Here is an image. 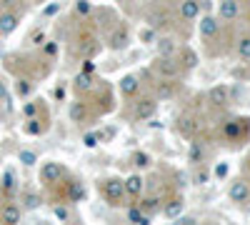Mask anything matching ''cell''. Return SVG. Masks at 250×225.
<instances>
[{
  "instance_id": "27",
  "label": "cell",
  "mask_w": 250,
  "mask_h": 225,
  "mask_svg": "<svg viewBox=\"0 0 250 225\" xmlns=\"http://www.w3.org/2000/svg\"><path fill=\"white\" fill-rule=\"evenodd\" d=\"M23 203H25V210H35V208L40 205V195H35V193H25Z\"/></svg>"
},
{
  "instance_id": "4",
  "label": "cell",
  "mask_w": 250,
  "mask_h": 225,
  "mask_svg": "<svg viewBox=\"0 0 250 225\" xmlns=\"http://www.w3.org/2000/svg\"><path fill=\"white\" fill-rule=\"evenodd\" d=\"M223 135L225 140H230V143H238L248 135V120L245 118H238V120H228L225 123V128H223Z\"/></svg>"
},
{
  "instance_id": "17",
  "label": "cell",
  "mask_w": 250,
  "mask_h": 225,
  "mask_svg": "<svg viewBox=\"0 0 250 225\" xmlns=\"http://www.w3.org/2000/svg\"><path fill=\"white\" fill-rule=\"evenodd\" d=\"M18 28V15L15 13H3L0 15V35H10Z\"/></svg>"
},
{
  "instance_id": "18",
  "label": "cell",
  "mask_w": 250,
  "mask_h": 225,
  "mask_svg": "<svg viewBox=\"0 0 250 225\" xmlns=\"http://www.w3.org/2000/svg\"><path fill=\"white\" fill-rule=\"evenodd\" d=\"M93 73H85V70H83V73H78L75 75V90L78 93H88V90H93Z\"/></svg>"
},
{
  "instance_id": "42",
  "label": "cell",
  "mask_w": 250,
  "mask_h": 225,
  "mask_svg": "<svg viewBox=\"0 0 250 225\" xmlns=\"http://www.w3.org/2000/svg\"><path fill=\"white\" fill-rule=\"evenodd\" d=\"M215 173H218V175H220V178H223V175H225V173H228V168H225V165H220V168H218V170H215Z\"/></svg>"
},
{
  "instance_id": "30",
  "label": "cell",
  "mask_w": 250,
  "mask_h": 225,
  "mask_svg": "<svg viewBox=\"0 0 250 225\" xmlns=\"http://www.w3.org/2000/svg\"><path fill=\"white\" fill-rule=\"evenodd\" d=\"M38 123H40V120H35V118H30V120H28V125H25V133H28V135H38L40 130H43V128L38 125Z\"/></svg>"
},
{
  "instance_id": "41",
  "label": "cell",
  "mask_w": 250,
  "mask_h": 225,
  "mask_svg": "<svg viewBox=\"0 0 250 225\" xmlns=\"http://www.w3.org/2000/svg\"><path fill=\"white\" fill-rule=\"evenodd\" d=\"M45 50H48V55H55V53H58V45H55V43H50Z\"/></svg>"
},
{
  "instance_id": "21",
  "label": "cell",
  "mask_w": 250,
  "mask_h": 225,
  "mask_svg": "<svg viewBox=\"0 0 250 225\" xmlns=\"http://www.w3.org/2000/svg\"><path fill=\"white\" fill-rule=\"evenodd\" d=\"M85 115H88V105L83 103V100H75V103L70 105V120L73 123H83Z\"/></svg>"
},
{
  "instance_id": "1",
  "label": "cell",
  "mask_w": 250,
  "mask_h": 225,
  "mask_svg": "<svg viewBox=\"0 0 250 225\" xmlns=\"http://www.w3.org/2000/svg\"><path fill=\"white\" fill-rule=\"evenodd\" d=\"M100 195L105 198V203H110V205H123L125 200V180L120 178H108L100 183Z\"/></svg>"
},
{
  "instance_id": "7",
  "label": "cell",
  "mask_w": 250,
  "mask_h": 225,
  "mask_svg": "<svg viewBox=\"0 0 250 225\" xmlns=\"http://www.w3.org/2000/svg\"><path fill=\"white\" fill-rule=\"evenodd\" d=\"M208 100H210V105L215 108H225L228 103H230V88L228 85H213L210 90H208Z\"/></svg>"
},
{
  "instance_id": "12",
  "label": "cell",
  "mask_w": 250,
  "mask_h": 225,
  "mask_svg": "<svg viewBox=\"0 0 250 225\" xmlns=\"http://www.w3.org/2000/svg\"><path fill=\"white\" fill-rule=\"evenodd\" d=\"M120 93H123L125 98H135V95L140 93V80H138V75H125V78L120 80Z\"/></svg>"
},
{
  "instance_id": "2",
  "label": "cell",
  "mask_w": 250,
  "mask_h": 225,
  "mask_svg": "<svg viewBox=\"0 0 250 225\" xmlns=\"http://www.w3.org/2000/svg\"><path fill=\"white\" fill-rule=\"evenodd\" d=\"M153 70H155L160 78H180L183 65L178 63L173 55H158V58L153 60Z\"/></svg>"
},
{
  "instance_id": "9",
  "label": "cell",
  "mask_w": 250,
  "mask_h": 225,
  "mask_svg": "<svg viewBox=\"0 0 250 225\" xmlns=\"http://www.w3.org/2000/svg\"><path fill=\"white\" fill-rule=\"evenodd\" d=\"M128 43H130V35H128V30H125L123 25H118V28L108 35V45H110L113 50H123V48H128Z\"/></svg>"
},
{
  "instance_id": "25",
  "label": "cell",
  "mask_w": 250,
  "mask_h": 225,
  "mask_svg": "<svg viewBox=\"0 0 250 225\" xmlns=\"http://www.w3.org/2000/svg\"><path fill=\"white\" fill-rule=\"evenodd\" d=\"M180 130L188 135V138H193L198 130H200V125H198V120H190V118H183L180 120Z\"/></svg>"
},
{
  "instance_id": "16",
  "label": "cell",
  "mask_w": 250,
  "mask_h": 225,
  "mask_svg": "<svg viewBox=\"0 0 250 225\" xmlns=\"http://www.w3.org/2000/svg\"><path fill=\"white\" fill-rule=\"evenodd\" d=\"M180 15H183V20H195L200 15V3L198 0H183L180 3Z\"/></svg>"
},
{
  "instance_id": "34",
  "label": "cell",
  "mask_w": 250,
  "mask_h": 225,
  "mask_svg": "<svg viewBox=\"0 0 250 225\" xmlns=\"http://www.w3.org/2000/svg\"><path fill=\"white\" fill-rule=\"evenodd\" d=\"M18 93L20 95H28L30 93V83H28V80H20V83H18Z\"/></svg>"
},
{
  "instance_id": "35",
  "label": "cell",
  "mask_w": 250,
  "mask_h": 225,
  "mask_svg": "<svg viewBox=\"0 0 250 225\" xmlns=\"http://www.w3.org/2000/svg\"><path fill=\"white\" fill-rule=\"evenodd\" d=\"M83 143H85L88 148H95V145H98V135H95V133H93V135H85V138H83Z\"/></svg>"
},
{
  "instance_id": "23",
  "label": "cell",
  "mask_w": 250,
  "mask_h": 225,
  "mask_svg": "<svg viewBox=\"0 0 250 225\" xmlns=\"http://www.w3.org/2000/svg\"><path fill=\"white\" fill-rule=\"evenodd\" d=\"M178 63L183 65V70H190V68L198 65V55H195L193 50H188V48H185V50L180 53V60H178Z\"/></svg>"
},
{
  "instance_id": "43",
  "label": "cell",
  "mask_w": 250,
  "mask_h": 225,
  "mask_svg": "<svg viewBox=\"0 0 250 225\" xmlns=\"http://www.w3.org/2000/svg\"><path fill=\"white\" fill-rule=\"evenodd\" d=\"M3 205H5V198H3V190H0V210H3Z\"/></svg>"
},
{
  "instance_id": "3",
  "label": "cell",
  "mask_w": 250,
  "mask_h": 225,
  "mask_svg": "<svg viewBox=\"0 0 250 225\" xmlns=\"http://www.w3.org/2000/svg\"><path fill=\"white\" fill-rule=\"evenodd\" d=\"M158 113V98H140L135 100V108H133V120H150Z\"/></svg>"
},
{
  "instance_id": "38",
  "label": "cell",
  "mask_w": 250,
  "mask_h": 225,
  "mask_svg": "<svg viewBox=\"0 0 250 225\" xmlns=\"http://www.w3.org/2000/svg\"><path fill=\"white\" fill-rule=\"evenodd\" d=\"M83 70H85V73H95V63H93V60H85V65H83Z\"/></svg>"
},
{
  "instance_id": "10",
  "label": "cell",
  "mask_w": 250,
  "mask_h": 225,
  "mask_svg": "<svg viewBox=\"0 0 250 225\" xmlns=\"http://www.w3.org/2000/svg\"><path fill=\"white\" fill-rule=\"evenodd\" d=\"M20 218H23V208L15 205V203H5L3 210H0V223L15 225V223H20Z\"/></svg>"
},
{
  "instance_id": "13",
  "label": "cell",
  "mask_w": 250,
  "mask_h": 225,
  "mask_svg": "<svg viewBox=\"0 0 250 225\" xmlns=\"http://www.w3.org/2000/svg\"><path fill=\"white\" fill-rule=\"evenodd\" d=\"M143 188H145V180L140 175H130V178H125V195H130V198H140L143 195Z\"/></svg>"
},
{
  "instance_id": "28",
  "label": "cell",
  "mask_w": 250,
  "mask_h": 225,
  "mask_svg": "<svg viewBox=\"0 0 250 225\" xmlns=\"http://www.w3.org/2000/svg\"><path fill=\"white\" fill-rule=\"evenodd\" d=\"M188 155H190V163H200V160H203V148H200V143H195V140H193L190 153H188Z\"/></svg>"
},
{
  "instance_id": "31",
  "label": "cell",
  "mask_w": 250,
  "mask_h": 225,
  "mask_svg": "<svg viewBox=\"0 0 250 225\" xmlns=\"http://www.w3.org/2000/svg\"><path fill=\"white\" fill-rule=\"evenodd\" d=\"M133 163H135L138 168H145V165L150 163V158L145 155V153H133Z\"/></svg>"
},
{
  "instance_id": "22",
  "label": "cell",
  "mask_w": 250,
  "mask_h": 225,
  "mask_svg": "<svg viewBox=\"0 0 250 225\" xmlns=\"http://www.w3.org/2000/svg\"><path fill=\"white\" fill-rule=\"evenodd\" d=\"M128 220H130V223H138V225H148V223H150V215L145 213L140 205H133V208L128 210Z\"/></svg>"
},
{
  "instance_id": "19",
  "label": "cell",
  "mask_w": 250,
  "mask_h": 225,
  "mask_svg": "<svg viewBox=\"0 0 250 225\" xmlns=\"http://www.w3.org/2000/svg\"><path fill=\"white\" fill-rule=\"evenodd\" d=\"M155 45H158V55H175L178 53V43L173 38H160Z\"/></svg>"
},
{
  "instance_id": "11",
  "label": "cell",
  "mask_w": 250,
  "mask_h": 225,
  "mask_svg": "<svg viewBox=\"0 0 250 225\" xmlns=\"http://www.w3.org/2000/svg\"><path fill=\"white\" fill-rule=\"evenodd\" d=\"M200 35H203L205 40L218 38V35H220V23H218V18H213V15H205V18L200 20Z\"/></svg>"
},
{
  "instance_id": "40",
  "label": "cell",
  "mask_w": 250,
  "mask_h": 225,
  "mask_svg": "<svg viewBox=\"0 0 250 225\" xmlns=\"http://www.w3.org/2000/svg\"><path fill=\"white\" fill-rule=\"evenodd\" d=\"M58 10H60V5H48V8H45V15H55Z\"/></svg>"
},
{
  "instance_id": "5",
  "label": "cell",
  "mask_w": 250,
  "mask_h": 225,
  "mask_svg": "<svg viewBox=\"0 0 250 225\" xmlns=\"http://www.w3.org/2000/svg\"><path fill=\"white\" fill-rule=\"evenodd\" d=\"M65 178V168L60 165V163H45L43 170H40V180L45 183V185H55Z\"/></svg>"
},
{
  "instance_id": "8",
  "label": "cell",
  "mask_w": 250,
  "mask_h": 225,
  "mask_svg": "<svg viewBox=\"0 0 250 225\" xmlns=\"http://www.w3.org/2000/svg\"><path fill=\"white\" fill-rule=\"evenodd\" d=\"M228 195H230L233 203H248L250 200V185L245 180H233L230 188H228Z\"/></svg>"
},
{
  "instance_id": "24",
  "label": "cell",
  "mask_w": 250,
  "mask_h": 225,
  "mask_svg": "<svg viewBox=\"0 0 250 225\" xmlns=\"http://www.w3.org/2000/svg\"><path fill=\"white\" fill-rule=\"evenodd\" d=\"M138 205H140L145 213H148V215H150V213L155 215V213L160 210V198H158V195H153V198H145L143 203H138Z\"/></svg>"
},
{
  "instance_id": "15",
  "label": "cell",
  "mask_w": 250,
  "mask_h": 225,
  "mask_svg": "<svg viewBox=\"0 0 250 225\" xmlns=\"http://www.w3.org/2000/svg\"><path fill=\"white\" fill-rule=\"evenodd\" d=\"M148 25H150L153 30L168 28V25H170V15L165 13V10H155V13H150V15H148Z\"/></svg>"
},
{
  "instance_id": "20",
  "label": "cell",
  "mask_w": 250,
  "mask_h": 225,
  "mask_svg": "<svg viewBox=\"0 0 250 225\" xmlns=\"http://www.w3.org/2000/svg\"><path fill=\"white\" fill-rule=\"evenodd\" d=\"M183 208H185V203L178 198V200H170L168 205L163 208V213H165V218H170V220H178L180 218V213H183Z\"/></svg>"
},
{
  "instance_id": "39",
  "label": "cell",
  "mask_w": 250,
  "mask_h": 225,
  "mask_svg": "<svg viewBox=\"0 0 250 225\" xmlns=\"http://www.w3.org/2000/svg\"><path fill=\"white\" fill-rule=\"evenodd\" d=\"M53 213H55V215H58L60 220H68V210H62V208H55Z\"/></svg>"
},
{
  "instance_id": "36",
  "label": "cell",
  "mask_w": 250,
  "mask_h": 225,
  "mask_svg": "<svg viewBox=\"0 0 250 225\" xmlns=\"http://www.w3.org/2000/svg\"><path fill=\"white\" fill-rule=\"evenodd\" d=\"M23 110H25V115H28V118H35V113H38V105H35V103H28Z\"/></svg>"
},
{
  "instance_id": "26",
  "label": "cell",
  "mask_w": 250,
  "mask_h": 225,
  "mask_svg": "<svg viewBox=\"0 0 250 225\" xmlns=\"http://www.w3.org/2000/svg\"><path fill=\"white\" fill-rule=\"evenodd\" d=\"M238 55H240L243 60H250V35H243V38L238 40Z\"/></svg>"
},
{
  "instance_id": "37",
  "label": "cell",
  "mask_w": 250,
  "mask_h": 225,
  "mask_svg": "<svg viewBox=\"0 0 250 225\" xmlns=\"http://www.w3.org/2000/svg\"><path fill=\"white\" fill-rule=\"evenodd\" d=\"M153 38H155V30H143V33H140L143 43H148V40H153Z\"/></svg>"
},
{
  "instance_id": "44",
  "label": "cell",
  "mask_w": 250,
  "mask_h": 225,
  "mask_svg": "<svg viewBox=\"0 0 250 225\" xmlns=\"http://www.w3.org/2000/svg\"><path fill=\"white\" fill-rule=\"evenodd\" d=\"M248 25H250V15H248Z\"/></svg>"
},
{
  "instance_id": "45",
  "label": "cell",
  "mask_w": 250,
  "mask_h": 225,
  "mask_svg": "<svg viewBox=\"0 0 250 225\" xmlns=\"http://www.w3.org/2000/svg\"><path fill=\"white\" fill-rule=\"evenodd\" d=\"M133 3H135V0H133Z\"/></svg>"
},
{
  "instance_id": "29",
  "label": "cell",
  "mask_w": 250,
  "mask_h": 225,
  "mask_svg": "<svg viewBox=\"0 0 250 225\" xmlns=\"http://www.w3.org/2000/svg\"><path fill=\"white\" fill-rule=\"evenodd\" d=\"M10 190H15V178H13V173H5L3 175V193L8 195Z\"/></svg>"
},
{
  "instance_id": "32",
  "label": "cell",
  "mask_w": 250,
  "mask_h": 225,
  "mask_svg": "<svg viewBox=\"0 0 250 225\" xmlns=\"http://www.w3.org/2000/svg\"><path fill=\"white\" fill-rule=\"evenodd\" d=\"M35 160H38V155L30 153V150H23V153H20V163H25V165H33Z\"/></svg>"
},
{
  "instance_id": "14",
  "label": "cell",
  "mask_w": 250,
  "mask_h": 225,
  "mask_svg": "<svg viewBox=\"0 0 250 225\" xmlns=\"http://www.w3.org/2000/svg\"><path fill=\"white\" fill-rule=\"evenodd\" d=\"M240 15V3L238 0H223L220 3V18L223 20H235Z\"/></svg>"
},
{
  "instance_id": "33",
  "label": "cell",
  "mask_w": 250,
  "mask_h": 225,
  "mask_svg": "<svg viewBox=\"0 0 250 225\" xmlns=\"http://www.w3.org/2000/svg\"><path fill=\"white\" fill-rule=\"evenodd\" d=\"M93 8H90V3H88V0H78V13H83V15H85V13H90Z\"/></svg>"
},
{
  "instance_id": "6",
  "label": "cell",
  "mask_w": 250,
  "mask_h": 225,
  "mask_svg": "<svg viewBox=\"0 0 250 225\" xmlns=\"http://www.w3.org/2000/svg\"><path fill=\"white\" fill-rule=\"evenodd\" d=\"M178 78H160L158 83H153V93L155 98H173L178 93Z\"/></svg>"
}]
</instances>
